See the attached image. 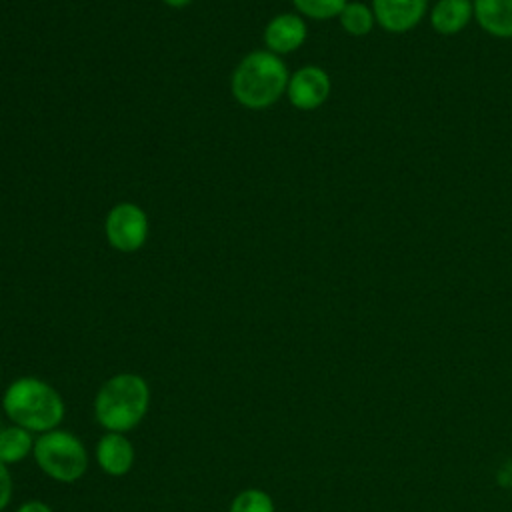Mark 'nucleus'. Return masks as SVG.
Wrapping results in <instances>:
<instances>
[{"label":"nucleus","mask_w":512,"mask_h":512,"mask_svg":"<svg viewBox=\"0 0 512 512\" xmlns=\"http://www.w3.org/2000/svg\"><path fill=\"white\" fill-rule=\"evenodd\" d=\"M2 410L12 424L38 434L58 428L66 414L60 392L36 376L12 380L2 394Z\"/></svg>","instance_id":"f257e3e1"},{"label":"nucleus","mask_w":512,"mask_h":512,"mask_svg":"<svg viewBox=\"0 0 512 512\" xmlns=\"http://www.w3.org/2000/svg\"><path fill=\"white\" fill-rule=\"evenodd\" d=\"M150 408V386L134 372L110 376L94 396L96 422L106 432H130Z\"/></svg>","instance_id":"f03ea898"},{"label":"nucleus","mask_w":512,"mask_h":512,"mask_svg":"<svg viewBox=\"0 0 512 512\" xmlns=\"http://www.w3.org/2000/svg\"><path fill=\"white\" fill-rule=\"evenodd\" d=\"M288 68L270 50L250 52L232 74L234 98L250 110H262L280 100L288 88Z\"/></svg>","instance_id":"7ed1b4c3"},{"label":"nucleus","mask_w":512,"mask_h":512,"mask_svg":"<svg viewBox=\"0 0 512 512\" xmlns=\"http://www.w3.org/2000/svg\"><path fill=\"white\" fill-rule=\"evenodd\" d=\"M32 456L36 466L60 484H72L88 470L86 446L76 434L62 428L38 434Z\"/></svg>","instance_id":"20e7f679"},{"label":"nucleus","mask_w":512,"mask_h":512,"mask_svg":"<svg viewBox=\"0 0 512 512\" xmlns=\"http://www.w3.org/2000/svg\"><path fill=\"white\" fill-rule=\"evenodd\" d=\"M104 232L112 248L120 252H136L148 238L146 212L132 202H120L108 212Z\"/></svg>","instance_id":"39448f33"},{"label":"nucleus","mask_w":512,"mask_h":512,"mask_svg":"<svg viewBox=\"0 0 512 512\" xmlns=\"http://www.w3.org/2000/svg\"><path fill=\"white\" fill-rule=\"evenodd\" d=\"M330 76L320 66H302L288 80V100L298 110H316L330 96Z\"/></svg>","instance_id":"423d86ee"},{"label":"nucleus","mask_w":512,"mask_h":512,"mask_svg":"<svg viewBox=\"0 0 512 512\" xmlns=\"http://www.w3.org/2000/svg\"><path fill=\"white\" fill-rule=\"evenodd\" d=\"M376 24L390 34L414 30L428 12V0H372Z\"/></svg>","instance_id":"0eeeda50"},{"label":"nucleus","mask_w":512,"mask_h":512,"mask_svg":"<svg viewBox=\"0 0 512 512\" xmlns=\"http://www.w3.org/2000/svg\"><path fill=\"white\" fill-rule=\"evenodd\" d=\"M134 446L122 432H106L96 444V462L108 476H124L134 466Z\"/></svg>","instance_id":"6e6552de"},{"label":"nucleus","mask_w":512,"mask_h":512,"mask_svg":"<svg viewBox=\"0 0 512 512\" xmlns=\"http://www.w3.org/2000/svg\"><path fill=\"white\" fill-rule=\"evenodd\" d=\"M306 36V22L298 14H278L264 28V42L272 54H288L298 50Z\"/></svg>","instance_id":"1a4fd4ad"},{"label":"nucleus","mask_w":512,"mask_h":512,"mask_svg":"<svg viewBox=\"0 0 512 512\" xmlns=\"http://www.w3.org/2000/svg\"><path fill=\"white\" fill-rule=\"evenodd\" d=\"M478 26L500 40L512 38V0H472Z\"/></svg>","instance_id":"9d476101"},{"label":"nucleus","mask_w":512,"mask_h":512,"mask_svg":"<svg viewBox=\"0 0 512 512\" xmlns=\"http://www.w3.org/2000/svg\"><path fill=\"white\" fill-rule=\"evenodd\" d=\"M472 18V0H436L430 8V26L442 36L462 32Z\"/></svg>","instance_id":"9b49d317"},{"label":"nucleus","mask_w":512,"mask_h":512,"mask_svg":"<svg viewBox=\"0 0 512 512\" xmlns=\"http://www.w3.org/2000/svg\"><path fill=\"white\" fill-rule=\"evenodd\" d=\"M34 440L36 438H32V432L22 426L12 424L0 428V460L6 466L24 460L26 456L32 454Z\"/></svg>","instance_id":"f8f14e48"},{"label":"nucleus","mask_w":512,"mask_h":512,"mask_svg":"<svg viewBox=\"0 0 512 512\" xmlns=\"http://www.w3.org/2000/svg\"><path fill=\"white\" fill-rule=\"evenodd\" d=\"M340 20V26L344 32H348L350 36H366L374 30L376 26V18H374V12H372V6L364 4V2H348L344 6V10L340 12L338 16Z\"/></svg>","instance_id":"ddd939ff"},{"label":"nucleus","mask_w":512,"mask_h":512,"mask_svg":"<svg viewBox=\"0 0 512 512\" xmlns=\"http://www.w3.org/2000/svg\"><path fill=\"white\" fill-rule=\"evenodd\" d=\"M228 512H276V506L266 490L246 488L234 496Z\"/></svg>","instance_id":"4468645a"},{"label":"nucleus","mask_w":512,"mask_h":512,"mask_svg":"<svg viewBox=\"0 0 512 512\" xmlns=\"http://www.w3.org/2000/svg\"><path fill=\"white\" fill-rule=\"evenodd\" d=\"M296 10L314 20H328L340 16L348 0H292Z\"/></svg>","instance_id":"2eb2a0df"},{"label":"nucleus","mask_w":512,"mask_h":512,"mask_svg":"<svg viewBox=\"0 0 512 512\" xmlns=\"http://www.w3.org/2000/svg\"><path fill=\"white\" fill-rule=\"evenodd\" d=\"M12 498V476L8 466L0 460V512L10 504Z\"/></svg>","instance_id":"dca6fc26"},{"label":"nucleus","mask_w":512,"mask_h":512,"mask_svg":"<svg viewBox=\"0 0 512 512\" xmlns=\"http://www.w3.org/2000/svg\"><path fill=\"white\" fill-rule=\"evenodd\" d=\"M16 512H54L46 502L40 500H28L16 508Z\"/></svg>","instance_id":"f3484780"},{"label":"nucleus","mask_w":512,"mask_h":512,"mask_svg":"<svg viewBox=\"0 0 512 512\" xmlns=\"http://www.w3.org/2000/svg\"><path fill=\"white\" fill-rule=\"evenodd\" d=\"M164 4H168L170 8H184V6H188L192 0H162Z\"/></svg>","instance_id":"a211bd4d"},{"label":"nucleus","mask_w":512,"mask_h":512,"mask_svg":"<svg viewBox=\"0 0 512 512\" xmlns=\"http://www.w3.org/2000/svg\"><path fill=\"white\" fill-rule=\"evenodd\" d=\"M510 490H512V478H510Z\"/></svg>","instance_id":"6ab92c4d"}]
</instances>
